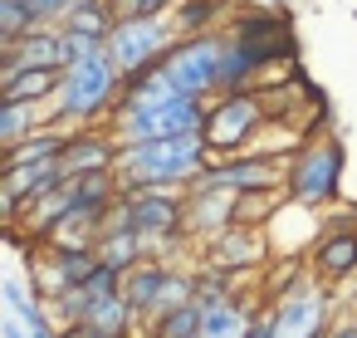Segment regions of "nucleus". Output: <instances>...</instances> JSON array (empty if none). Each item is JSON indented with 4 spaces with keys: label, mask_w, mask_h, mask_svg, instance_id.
I'll list each match as a JSON object with an SVG mask.
<instances>
[{
    "label": "nucleus",
    "mask_w": 357,
    "mask_h": 338,
    "mask_svg": "<svg viewBox=\"0 0 357 338\" xmlns=\"http://www.w3.org/2000/svg\"><path fill=\"white\" fill-rule=\"evenodd\" d=\"M211 142L206 133H176V138H152V142H128L118 147L113 177L123 191H186L206 167H211Z\"/></svg>",
    "instance_id": "obj_1"
},
{
    "label": "nucleus",
    "mask_w": 357,
    "mask_h": 338,
    "mask_svg": "<svg viewBox=\"0 0 357 338\" xmlns=\"http://www.w3.org/2000/svg\"><path fill=\"white\" fill-rule=\"evenodd\" d=\"M123 98V69L113 64V54H89L79 64L64 69L59 79V94L45 103V123H59V128H93V123H108L113 108Z\"/></svg>",
    "instance_id": "obj_2"
},
{
    "label": "nucleus",
    "mask_w": 357,
    "mask_h": 338,
    "mask_svg": "<svg viewBox=\"0 0 357 338\" xmlns=\"http://www.w3.org/2000/svg\"><path fill=\"white\" fill-rule=\"evenodd\" d=\"M342 191V142L337 138H303L284 172V201L323 211Z\"/></svg>",
    "instance_id": "obj_3"
},
{
    "label": "nucleus",
    "mask_w": 357,
    "mask_h": 338,
    "mask_svg": "<svg viewBox=\"0 0 357 338\" xmlns=\"http://www.w3.org/2000/svg\"><path fill=\"white\" fill-rule=\"evenodd\" d=\"M206 108L211 98H191V94H172L157 103H137V108H118L108 118L118 147L128 142H152V138H176V133H201L206 128Z\"/></svg>",
    "instance_id": "obj_4"
},
{
    "label": "nucleus",
    "mask_w": 357,
    "mask_h": 338,
    "mask_svg": "<svg viewBox=\"0 0 357 338\" xmlns=\"http://www.w3.org/2000/svg\"><path fill=\"white\" fill-rule=\"evenodd\" d=\"M176 40H181L176 15H118V25L108 35V54L128 79V74H142V69L162 64Z\"/></svg>",
    "instance_id": "obj_5"
},
{
    "label": "nucleus",
    "mask_w": 357,
    "mask_h": 338,
    "mask_svg": "<svg viewBox=\"0 0 357 338\" xmlns=\"http://www.w3.org/2000/svg\"><path fill=\"white\" fill-rule=\"evenodd\" d=\"M269 113L274 108H264V98L255 94V89H235V94H215L211 98V108H206V142H211V152L215 157H230V152H245L255 138H259V128L269 123Z\"/></svg>",
    "instance_id": "obj_6"
},
{
    "label": "nucleus",
    "mask_w": 357,
    "mask_h": 338,
    "mask_svg": "<svg viewBox=\"0 0 357 338\" xmlns=\"http://www.w3.org/2000/svg\"><path fill=\"white\" fill-rule=\"evenodd\" d=\"M220 59H225V35L206 30V35H181L162 69L167 79L176 84V94H191V98H215L220 94Z\"/></svg>",
    "instance_id": "obj_7"
},
{
    "label": "nucleus",
    "mask_w": 357,
    "mask_h": 338,
    "mask_svg": "<svg viewBox=\"0 0 357 338\" xmlns=\"http://www.w3.org/2000/svg\"><path fill=\"white\" fill-rule=\"evenodd\" d=\"M284 172H289V162H279V152L250 147V152L211 157V167H206L191 186H196V191H235V196H245V191H284ZM191 186H186V191H191Z\"/></svg>",
    "instance_id": "obj_8"
},
{
    "label": "nucleus",
    "mask_w": 357,
    "mask_h": 338,
    "mask_svg": "<svg viewBox=\"0 0 357 338\" xmlns=\"http://www.w3.org/2000/svg\"><path fill=\"white\" fill-rule=\"evenodd\" d=\"M269 314H274V323H279L284 338H328V328L337 323L333 318L328 279H318V274H303L294 289H284Z\"/></svg>",
    "instance_id": "obj_9"
},
{
    "label": "nucleus",
    "mask_w": 357,
    "mask_h": 338,
    "mask_svg": "<svg viewBox=\"0 0 357 338\" xmlns=\"http://www.w3.org/2000/svg\"><path fill=\"white\" fill-rule=\"evenodd\" d=\"M230 35H235V40H245V45L264 59V69H269L274 59H294V35H289L284 10H259V6H245V10L230 20Z\"/></svg>",
    "instance_id": "obj_10"
},
{
    "label": "nucleus",
    "mask_w": 357,
    "mask_h": 338,
    "mask_svg": "<svg viewBox=\"0 0 357 338\" xmlns=\"http://www.w3.org/2000/svg\"><path fill=\"white\" fill-rule=\"evenodd\" d=\"M64 30L59 25H40L10 45H0V79L20 74V69H64Z\"/></svg>",
    "instance_id": "obj_11"
},
{
    "label": "nucleus",
    "mask_w": 357,
    "mask_h": 338,
    "mask_svg": "<svg viewBox=\"0 0 357 338\" xmlns=\"http://www.w3.org/2000/svg\"><path fill=\"white\" fill-rule=\"evenodd\" d=\"M240 221V196L235 191H186V240H215Z\"/></svg>",
    "instance_id": "obj_12"
},
{
    "label": "nucleus",
    "mask_w": 357,
    "mask_h": 338,
    "mask_svg": "<svg viewBox=\"0 0 357 338\" xmlns=\"http://www.w3.org/2000/svg\"><path fill=\"white\" fill-rule=\"evenodd\" d=\"M59 182H64V167H59V162H25V167H6V186H0V201H6V221L15 226V221H20V211H25L35 196L54 191Z\"/></svg>",
    "instance_id": "obj_13"
},
{
    "label": "nucleus",
    "mask_w": 357,
    "mask_h": 338,
    "mask_svg": "<svg viewBox=\"0 0 357 338\" xmlns=\"http://www.w3.org/2000/svg\"><path fill=\"white\" fill-rule=\"evenodd\" d=\"M264 260V230L259 226H230L225 235L206 240V265L220 270V274H240V270H255Z\"/></svg>",
    "instance_id": "obj_14"
},
{
    "label": "nucleus",
    "mask_w": 357,
    "mask_h": 338,
    "mask_svg": "<svg viewBox=\"0 0 357 338\" xmlns=\"http://www.w3.org/2000/svg\"><path fill=\"white\" fill-rule=\"evenodd\" d=\"M167 279H172V265L167 260H137L128 274H123V294H128V304L137 309V318H142V328L162 314V299H167Z\"/></svg>",
    "instance_id": "obj_15"
},
{
    "label": "nucleus",
    "mask_w": 357,
    "mask_h": 338,
    "mask_svg": "<svg viewBox=\"0 0 357 338\" xmlns=\"http://www.w3.org/2000/svg\"><path fill=\"white\" fill-rule=\"evenodd\" d=\"M313 274L328 284H347L357 274V226H333L313 245Z\"/></svg>",
    "instance_id": "obj_16"
},
{
    "label": "nucleus",
    "mask_w": 357,
    "mask_h": 338,
    "mask_svg": "<svg viewBox=\"0 0 357 338\" xmlns=\"http://www.w3.org/2000/svg\"><path fill=\"white\" fill-rule=\"evenodd\" d=\"M206 318H201V338H250V328L259 323L255 304L240 299V294H220L211 304H201Z\"/></svg>",
    "instance_id": "obj_17"
},
{
    "label": "nucleus",
    "mask_w": 357,
    "mask_h": 338,
    "mask_svg": "<svg viewBox=\"0 0 357 338\" xmlns=\"http://www.w3.org/2000/svg\"><path fill=\"white\" fill-rule=\"evenodd\" d=\"M93 250H98V260L103 265H118V270H132L137 260H147V235H137L132 226H123V221H103V230H98V240H93Z\"/></svg>",
    "instance_id": "obj_18"
},
{
    "label": "nucleus",
    "mask_w": 357,
    "mask_h": 338,
    "mask_svg": "<svg viewBox=\"0 0 357 338\" xmlns=\"http://www.w3.org/2000/svg\"><path fill=\"white\" fill-rule=\"evenodd\" d=\"M64 69H20L0 79V98H15V103H50L59 94Z\"/></svg>",
    "instance_id": "obj_19"
},
{
    "label": "nucleus",
    "mask_w": 357,
    "mask_h": 338,
    "mask_svg": "<svg viewBox=\"0 0 357 338\" xmlns=\"http://www.w3.org/2000/svg\"><path fill=\"white\" fill-rule=\"evenodd\" d=\"M259 69H264V59L245 45V40H235V35H225V59H220V94H235V89H255V79H259Z\"/></svg>",
    "instance_id": "obj_20"
},
{
    "label": "nucleus",
    "mask_w": 357,
    "mask_h": 338,
    "mask_svg": "<svg viewBox=\"0 0 357 338\" xmlns=\"http://www.w3.org/2000/svg\"><path fill=\"white\" fill-rule=\"evenodd\" d=\"M35 128H45V103H15V98H0V147L25 142Z\"/></svg>",
    "instance_id": "obj_21"
},
{
    "label": "nucleus",
    "mask_w": 357,
    "mask_h": 338,
    "mask_svg": "<svg viewBox=\"0 0 357 338\" xmlns=\"http://www.w3.org/2000/svg\"><path fill=\"white\" fill-rule=\"evenodd\" d=\"M201 318H206L201 299L176 304V309H162V314L147 323V338H201Z\"/></svg>",
    "instance_id": "obj_22"
},
{
    "label": "nucleus",
    "mask_w": 357,
    "mask_h": 338,
    "mask_svg": "<svg viewBox=\"0 0 357 338\" xmlns=\"http://www.w3.org/2000/svg\"><path fill=\"white\" fill-rule=\"evenodd\" d=\"M225 6H230V0H181V6H176L181 35H206L215 25V15H225Z\"/></svg>",
    "instance_id": "obj_23"
},
{
    "label": "nucleus",
    "mask_w": 357,
    "mask_h": 338,
    "mask_svg": "<svg viewBox=\"0 0 357 338\" xmlns=\"http://www.w3.org/2000/svg\"><path fill=\"white\" fill-rule=\"evenodd\" d=\"M30 30H40V15L30 10V0H0V45H10Z\"/></svg>",
    "instance_id": "obj_24"
},
{
    "label": "nucleus",
    "mask_w": 357,
    "mask_h": 338,
    "mask_svg": "<svg viewBox=\"0 0 357 338\" xmlns=\"http://www.w3.org/2000/svg\"><path fill=\"white\" fill-rule=\"evenodd\" d=\"M64 30V59L69 64H79V59H89V54H103L108 50V35H93V30H79V25H59ZM64 64V69H69Z\"/></svg>",
    "instance_id": "obj_25"
},
{
    "label": "nucleus",
    "mask_w": 357,
    "mask_h": 338,
    "mask_svg": "<svg viewBox=\"0 0 357 338\" xmlns=\"http://www.w3.org/2000/svg\"><path fill=\"white\" fill-rule=\"evenodd\" d=\"M181 0H113L118 15H176Z\"/></svg>",
    "instance_id": "obj_26"
},
{
    "label": "nucleus",
    "mask_w": 357,
    "mask_h": 338,
    "mask_svg": "<svg viewBox=\"0 0 357 338\" xmlns=\"http://www.w3.org/2000/svg\"><path fill=\"white\" fill-rule=\"evenodd\" d=\"M250 338H284V333H279V323H274V314H259V323L250 328Z\"/></svg>",
    "instance_id": "obj_27"
},
{
    "label": "nucleus",
    "mask_w": 357,
    "mask_h": 338,
    "mask_svg": "<svg viewBox=\"0 0 357 338\" xmlns=\"http://www.w3.org/2000/svg\"><path fill=\"white\" fill-rule=\"evenodd\" d=\"M59 338H98V333H93V328L79 318V323H59Z\"/></svg>",
    "instance_id": "obj_28"
},
{
    "label": "nucleus",
    "mask_w": 357,
    "mask_h": 338,
    "mask_svg": "<svg viewBox=\"0 0 357 338\" xmlns=\"http://www.w3.org/2000/svg\"><path fill=\"white\" fill-rule=\"evenodd\" d=\"M0 338H35V333H30V328H25L15 314H10V318H6V328H0Z\"/></svg>",
    "instance_id": "obj_29"
},
{
    "label": "nucleus",
    "mask_w": 357,
    "mask_h": 338,
    "mask_svg": "<svg viewBox=\"0 0 357 338\" xmlns=\"http://www.w3.org/2000/svg\"><path fill=\"white\" fill-rule=\"evenodd\" d=\"M328 338H357V318H337V323L328 328Z\"/></svg>",
    "instance_id": "obj_30"
},
{
    "label": "nucleus",
    "mask_w": 357,
    "mask_h": 338,
    "mask_svg": "<svg viewBox=\"0 0 357 338\" xmlns=\"http://www.w3.org/2000/svg\"><path fill=\"white\" fill-rule=\"evenodd\" d=\"M245 6H259V10H284L289 0H245Z\"/></svg>",
    "instance_id": "obj_31"
},
{
    "label": "nucleus",
    "mask_w": 357,
    "mask_h": 338,
    "mask_svg": "<svg viewBox=\"0 0 357 338\" xmlns=\"http://www.w3.org/2000/svg\"><path fill=\"white\" fill-rule=\"evenodd\" d=\"M142 338H147V333H142Z\"/></svg>",
    "instance_id": "obj_32"
}]
</instances>
